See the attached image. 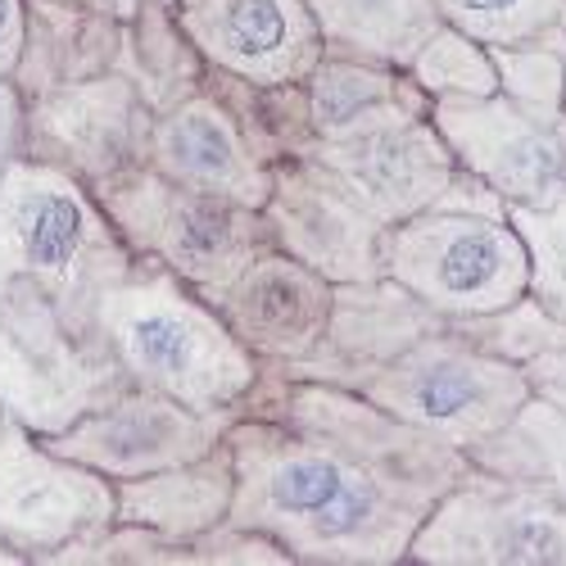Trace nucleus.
Returning a JSON list of instances; mask_svg holds the SVG:
<instances>
[{
	"label": "nucleus",
	"instance_id": "22",
	"mask_svg": "<svg viewBox=\"0 0 566 566\" xmlns=\"http://www.w3.org/2000/svg\"><path fill=\"white\" fill-rule=\"evenodd\" d=\"M326 55L408 69L444 19L436 0H308Z\"/></svg>",
	"mask_w": 566,
	"mask_h": 566
},
{
	"label": "nucleus",
	"instance_id": "6",
	"mask_svg": "<svg viewBox=\"0 0 566 566\" xmlns=\"http://www.w3.org/2000/svg\"><path fill=\"white\" fill-rule=\"evenodd\" d=\"M132 386L105 336H86L32 286H0V412L60 436Z\"/></svg>",
	"mask_w": 566,
	"mask_h": 566
},
{
	"label": "nucleus",
	"instance_id": "29",
	"mask_svg": "<svg viewBox=\"0 0 566 566\" xmlns=\"http://www.w3.org/2000/svg\"><path fill=\"white\" fill-rule=\"evenodd\" d=\"M512 227L531 254V295L566 322V191L553 205H512Z\"/></svg>",
	"mask_w": 566,
	"mask_h": 566
},
{
	"label": "nucleus",
	"instance_id": "23",
	"mask_svg": "<svg viewBox=\"0 0 566 566\" xmlns=\"http://www.w3.org/2000/svg\"><path fill=\"white\" fill-rule=\"evenodd\" d=\"M118 73H127L150 109H168L181 96L205 86L209 64L191 45V36L177 23V0H146L127 23H123V51H118Z\"/></svg>",
	"mask_w": 566,
	"mask_h": 566
},
{
	"label": "nucleus",
	"instance_id": "25",
	"mask_svg": "<svg viewBox=\"0 0 566 566\" xmlns=\"http://www.w3.org/2000/svg\"><path fill=\"white\" fill-rule=\"evenodd\" d=\"M449 28L481 45H553L566 51V0H436Z\"/></svg>",
	"mask_w": 566,
	"mask_h": 566
},
{
	"label": "nucleus",
	"instance_id": "11",
	"mask_svg": "<svg viewBox=\"0 0 566 566\" xmlns=\"http://www.w3.org/2000/svg\"><path fill=\"white\" fill-rule=\"evenodd\" d=\"M458 168L476 172L512 205H553L566 191V109H531L494 96L431 101Z\"/></svg>",
	"mask_w": 566,
	"mask_h": 566
},
{
	"label": "nucleus",
	"instance_id": "5",
	"mask_svg": "<svg viewBox=\"0 0 566 566\" xmlns=\"http://www.w3.org/2000/svg\"><path fill=\"white\" fill-rule=\"evenodd\" d=\"M358 395L449 449L471 453L499 436L535 390L526 367L481 349L449 322L367 376Z\"/></svg>",
	"mask_w": 566,
	"mask_h": 566
},
{
	"label": "nucleus",
	"instance_id": "1",
	"mask_svg": "<svg viewBox=\"0 0 566 566\" xmlns=\"http://www.w3.org/2000/svg\"><path fill=\"white\" fill-rule=\"evenodd\" d=\"M231 526L263 531L295 566H399L467 453L408 427L358 390L263 367L227 427Z\"/></svg>",
	"mask_w": 566,
	"mask_h": 566
},
{
	"label": "nucleus",
	"instance_id": "13",
	"mask_svg": "<svg viewBox=\"0 0 566 566\" xmlns=\"http://www.w3.org/2000/svg\"><path fill=\"white\" fill-rule=\"evenodd\" d=\"M272 245L322 272L332 286L386 276L390 227L376 222L336 177H326L308 155L272 164V191L263 200Z\"/></svg>",
	"mask_w": 566,
	"mask_h": 566
},
{
	"label": "nucleus",
	"instance_id": "7",
	"mask_svg": "<svg viewBox=\"0 0 566 566\" xmlns=\"http://www.w3.org/2000/svg\"><path fill=\"white\" fill-rule=\"evenodd\" d=\"M386 276L440 317L462 322L522 300L531 291V254L512 218L427 209L390 227Z\"/></svg>",
	"mask_w": 566,
	"mask_h": 566
},
{
	"label": "nucleus",
	"instance_id": "21",
	"mask_svg": "<svg viewBox=\"0 0 566 566\" xmlns=\"http://www.w3.org/2000/svg\"><path fill=\"white\" fill-rule=\"evenodd\" d=\"M123 19L69 6V0H28L23 55L14 69L19 96H41L64 82H86L118 69Z\"/></svg>",
	"mask_w": 566,
	"mask_h": 566
},
{
	"label": "nucleus",
	"instance_id": "18",
	"mask_svg": "<svg viewBox=\"0 0 566 566\" xmlns=\"http://www.w3.org/2000/svg\"><path fill=\"white\" fill-rule=\"evenodd\" d=\"M146 164L181 186L213 191L254 209H263L272 191V164L259 155L250 132L209 86V77L200 91L155 114Z\"/></svg>",
	"mask_w": 566,
	"mask_h": 566
},
{
	"label": "nucleus",
	"instance_id": "14",
	"mask_svg": "<svg viewBox=\"0 0 566 566\" xmlns=\"http://www.w3.org/2000/svg\"><path fill=\"white\" fill-rule=\"evenodd\" d=\"M177 23L213 73L300 86L326 55L308 0H177Z\"/></svg>",
	"mask_w": 566,
	"mask_h": 566
},
{
	"label": "nucleus",
	"instance_id": "26",
	"mask_svg": "<svg viewBox=\"0 0 566 566\" xmlns=\"http://www.w3.org/2000/svg\"><path fill=\"white\" fill-rule=\"evenodd\" d=\"M453 326L467 340H476L481 349H490V354H499L516 367L566 349V322L553 317L531 291L522 300H512L507 308H494V313H481V317H462Z\"/></svg>",
	"mask_w": 566,
	"mask_h": 566
},
{
	"label": "nucleus",
	"instance_id": "31",
	"mask_svg": "<svg viewBox=\"0 0 566 566\" xmlns=\"http://www.w3.org/2000/svg\"><path fill=\"white\" fill-rule=\"evenodd\" d=\"M196 566H295V557L263 531L222 522L196 539Z\"/></svg>",
	"mask_w": 566,
	"mask_h": 566
},
{
	"label": "nucleus",
	"instance_id": "28",
	"mask_svg": "<svg viewBox=\"0 0 566 566\" xmlns=\"http://www.w3.org/2000/svg\"><path fill=\"white\" fill-rule=\"evenodd\" d=\"M45 566H196V544L168 539L150 526L109 522L96 535L60 548Z\"/></svg>",
	"mask_w": 566,
	"mask_h": 566
},
{
	"label": "nucleus",
	"instance_id": "24",
	"mask_svg": "<svg viewBox=\"0 0 566 566\" xmlns=\"http://www.w3.org/2000/svg\"><path fill=\"white\" fill-rule=\"evenodd\" d=\"M467 462L566 503V408L531 395L499 436L467 453Z\"/></svg>",
	"mask_w": 566,
	"mask_h": 566
},
{
	"label": "nucleus",
	"instance_id": "17",
	"mask_svg": "<svg viewBox=\"0 0 566 566\" xmlns=\"http://www.w3.org/2000/svg\"><path fill=\"white\" fill-rule=\"evenodd\" d=\"M440 326H449V317H440L427 300H417L408 286H399L395 276L345 281V286H336L322 345L304 363L276 371L358 390L367 376H376L390 358H399L421 336L440 332Z\"/></svg>",
	"mask_w": 566,
	"mask_h": 566
},
{
	"label": "nucleus",
	"instance_id": "30",
	"mask_svg": "<svg viewBox=\"0 0 566 566\" xmlns=\"http://www.w3.org/2000/svg\"><path fill=\"white\" fill-rule=\"evenodd\" d=\"M499 91L531 109H566V51L553 45H494Z\"/></svg>",
	"mask_w": 566,
	"mask_h": 566
},
{
	"label": "nucleus",
	"instance_id": "34",
	"mask_svg": "<svg viewBox=\"0 0 566 566\" xmlns=\"http://www.w3.org/2000/svg\"><path fill=\"white\" fill-rule=\"evenodd\" d=\"M526 376H531V390L535 395H544V399H553V403L566 408V349L526 363Z\"/></svg>",
	"mask_w": 566,
	"mask_h": 566
},
{
	"label": "nucleus",
	"instance_id": "3",
	"mask_svg": "<svg viewBox=\"0 0 566 566\" xmlns=\"http://www.w3.org/2000/svg\"><path fill=\"white\" fill-rule=\"evenodd\" d=\"M136 268L132 245L73 172L14 155L0 177V286H32L77 332L96 336V308Z\"/></svg>",
	"mask_w": 566,
	"mask_h": 566
},
{
	"label": "nucleus",
	"instance_id": "15",
	"mask_svg": "<svg viewBox=\"0 0 566 566\" xmlns=\"http://www.w3.org/2000/svg\"><path fill=\"white\" fill-rule=\"evenodd\" d=\"M308 159L386 227L427 213L458 168L431 114H408L349 140H317Z\"/></svg>",
	"mask_w": 566,
	"mask_h": 566
},
{
	"label": "nucleus",
	"instance_id": "2",
	"mask_svg": "<svg viewBox=\"0 0 566 566\" xmlns=\"http://www.w3.org/2000/svg\"><path fill=\"white\" fill-rule=\"evenodd\" d=\"M96 332L132 386L200 412H241L263 376V363L227 332L218 308L150 259H136L105 291Z\"/></svg>",
	"mask_w": 566,
	"mask_h": 566
},
{
	"label": "nucleus",
	"instance_id": "12",
	"mask_svg": "<svg viewBox=\"0 0 566 566\" xmlns=\"http://www.w3.org/2000/svg\"><path fill=\"white\" fill-rule=\"evenodd\" d=\"M235 412H200L168 395L123 386L114 399H105L96 412H86L60 436H41L45 449H55L109 481H136L155 476L177 462L205 458L222 444Z\"/></svg>",
	"mask_w": 566,
	"mask_h": 566
},
{
	"label": "nucleus",
	"instance_id": "36",
	"mask_svg": "<svg viewBox=\"0 0 566 566\" xmlns=\"http://www.w3.org/2000/svg\"><path fill=\"white\" fill-rule=\"evenodd\" d=\"M19 562H23V557H19V553H14L6 539H0V566H19Z\"/></svg>",
	"mask_w": 566,
	"mask_h": 566
},
{
	"label": "nucleus",
	"instance_id": "35",
	"mask_svg": "<svg viewBox=\"0 0 566 566\" xmlns=\"http://www.w3.org/2000/svg\"><path fill=\"white\" fill-rule=\"evenodd\" d=\"M69 6H86V10H101V14H114V19H132L140 6H146V0H69Z\"/></svg>",
	"mask_w": 566,
	"mask_h": 566
},
{
	"label": "nucleus",
	"instance_id": "19",
	"mask_svg": "<svg viewBox=\"0 0 566 566\" xmlns=\"http://www.w3.org/2000/svg\"><path fill=\"white\" fill-rule=\"evenodd\" d=\"M231 499H235V462L222 436V444L209 449L205 458L177 462L168 471H155V476L114 481V522L150 526L168 539L196 544L231 516Z\"/></svg>",
	"mask_w": 566,
	"mask_h": 566
},
{
	"label": "nucleus",
	"instance_id": "20",
	"mask_svg": "<svg viewBox=\"0 0 566 566\" xmlns=\"http://www.w3.org/2000/svg\"><path fill=\"white\" fill-rule=\"evenodd\" d=\"M304 109L317 146V140H349L408 114H431V96L412 82L408 69L322 55V64L304 77Z\"/></svg>",
	"mask_w": 566,
	"mask_h": 566
},
{
	"label": "nucleus",
	"instance_id": "27",
	"mask_svg": "<svg viewBox=\"0 0 566 566\" xmlns=\"http://www.w3.org/2000/svg\"><path fill=\"white\" fill-rule=\"evenodd\" d=\"M412 82L427 91L431 101H458V96H494L499 91V73L490 60V45L471 41L458 28H440L427 45L417 51V60L408 64Z\"/></svg>",
	"mask_w": 566,
	"mask_h": 566
},
{
	"label": "nucleus",
	"instance_id": "8",
	"mask_svg": "<svg viewBox=\"0 0 566 566\" xmlns=\"http://www.w3.org/2000/svg\"><path fill=\"white\" fill-rule=\"evenodd\" d=\"M417 566H566V503L467 467L412 535Z\"/></svg>",
	"mask_w": 566,
	"mask_h": 566
},
{
	"label": "nucleus",
	"instance_id": "33",
	"mask_svg": "<svg viewBox=\"0 0 566 566\" xmlns=\"http://www.w3.org/2000/svg\"><path fill=\"white\" fill-rule=\"evenodd\" d=\"M19 123H23V96L10 77H0V177L19 155Z\"/></svg>",
	"mask_w": 566,
	"mask_h": 566
},
{
	"label": "nucleus",
	"instance_id": "16",
	"mask_svg": "<svg viewBox=\"0 0 566 566\" xmlns=\"http://www.w3.org/2000/svg\"><path fill=\"white\" fill-rule=\"evenodd\" d=\"M332 300V281L272 245L209 304L263 367H295L322 345Z\"/></svg>",
	"mask_w": 566,
	"mask_h": 566
},
{
	"label": "nucleus",
	"instance_id": "32",
	"mask_svg": "<svg viewBox=\"0 0 566 566\" xmlns=\"http://www.w3.org/2000/svg\"><path fill=\"white\" fill-rule=\"evenodd\" d=\"M28 32V0H0V77H14Z\"/></svg>",
	"mask_w": 566,
	"mask_h": 566
},
{
	"label": "nucleus",
	"instance_id": "4",
	"mask_svg": "<svg viewBox=\"0 0 566 566\" xmlns=\"http://www.w3.org/2000/svg\"><path fill=\"white\" fill-rule=\"evenodd\" d=\"M91 196L105 205L136 259L168 268L205 300L227 291L263 250H272L263 209L181 186L150 164L105 181Z\"/></svg>",
	"mask_w": 566,
	"mask_h": 566
},
{
	"label": "nucleus",
	"instance_id": "10",
	"mask_svg": "<svg viewBox=\"0 0 566 566\" xmlns=\"http://www.w3.org/2000/svg\"><path fill=\"white\" fill-rule=\"evenodd\" d=\"M114 522V481L0 412V539L23 562H51L73 539Z\"/></svg>",
	"mask_w": 566,
	"mask_h": 566
},
{
	"label": "nucleus",
	"instance_id": "9",
	"mask_svg": "<svg viewBox=\"0 0 566 566\" xmlns=\"http://www.w3.org/2000/svg\"><path fill=\"white\" fill-rule=\"evenodd\" d=\"M155 109L127 73H101L64 82L41 96H23L19 155L55 164L82 186L101 191L105 181L132 172L150 155Z\"/></svg>",
	"mask_w": 566,
	"mask_h": 566
}]
</instances>
